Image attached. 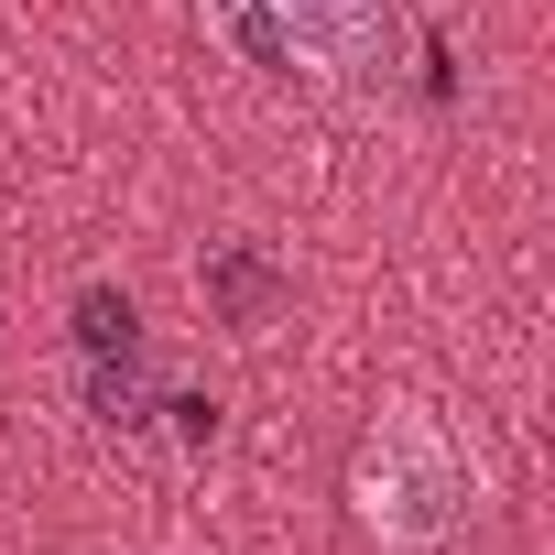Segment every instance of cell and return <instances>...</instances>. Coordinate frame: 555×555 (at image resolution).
Wrapping results in <instances>:
<instances>
[{"instance_id":"cell-1","label":"cell","mask_w":555,"mask_h":555,"mask_svg":"<svg viewBox=\"0 0 555 555\" xmlns=\"http://www.w3.org/2000/svg\"><path fill=\"white\" fill-rule=\"evenodd\" d=\"M349 501H360V522H371L392 555H447V544L479 522V468L457 457V436H447L425 403H382V425L360 436Z\"/></svg>"},{"instance_id":"cell-2","label":"cell","mask_w":555,"mask_h":555,"mask_svg":"<svg viewBox=\"0 0 555 555\" xmlns=\"http://www.w3.org/2000/svg\"><path fill=\"white\" fill-rule=\"evenodd\" d=\"M218 12L261 66H317L338 88H371L403 34V0H218Z\"/></svg>"},{"instance_id":"cell-3","label":"cell","mask_w":555,"mask_h":555,"mask_svg":"<svg viewBox=\"0 0 555 555\" xmlns=\"http://www.w3.org/2000/svg\"><path fill=\"white\" fill-rule=\"evenodd\" d=\"M196 284H207V306H218V317H229V327L250 338V327H261L272 306H284V261H261L250 240H218V250L196 261Z\"/></svg>"},{"instance_id":"cell-4","label":"cell","mask_w":555,"mask_h":555,"mask_svg":"<svg viewBox=\"0 0 555 555\" xmlns=\"http://www.w3.org/2000/svg\"><path fill=\"white\" fill-rule=\"evenodd\" d=\"M77 349H88V371H131V360H142V317H131V295L88 284V295H77Z\"/></svg>"}]
</instances>
